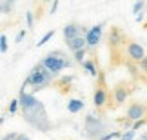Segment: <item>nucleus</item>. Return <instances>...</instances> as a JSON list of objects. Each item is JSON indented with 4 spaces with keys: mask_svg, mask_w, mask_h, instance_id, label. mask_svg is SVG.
Segmentation results:
<instances>
[{
    "mask_svg": "<svg viewBox=\"0 0 147 140\" xmlns=\"http://www.w3.org/2000/svg\"><path fill=\"white\" fill-rule=\"evenodd\" d=\"M18 100H20V111L26 124H29L40 133H47L51 129V120L47 116L44 104L33 93H27L26 89L18 91Z\"/></svg>",
    "mask_w": 147,
    "mask_h": 140,
    "instance_id": "1",
    "label": "nucleus"
},
{
    "mask_svg": "<svg viewBox=\"0 0 147 140\" xmlns=\"http://www.w3.org/2000/svg\"><path fill=\"white\" fill-rule=\"evenodd\" d=\"M53 78H55V75L42 64V60H40V62H38L35 68L31 69V73L27 75L26 80H27V84H29V86H33V95H35L36 91L46 89L49 84L53 82Z\"/></svg>",
    "mask_w": 147,
    "mask_h": 140,
    "instance_id": "2",
    "label": "nucleus"
},
{
    "mask_svg": "<svg viewBox=\"0 0 147 140\" xmlns=\"http://www.w3.org/2000/svg\"><path fill=\"white\" fill-rule=\"evenodd\" d=\"M42 64L46 66V68L53 73V75L56 76L58 75V73L62 71V69H65V68H71L73 66V62L71 60H67V57L62 51H58V49H56V51H51V53H47L46 57L42 58Z\"/></svg>",
    "mask_w": 147,
    "mask_h": 140,
    "instance_id": "3",
    "label": "nucleus"
},
{
    "mask_svg": "<svg viewBox=\"0 0 147 140\" xmlns=\"http://www.w3.org/2000/svg\"><path fill=\"white\" fill-rule=\"evenodd\" d=\"M84 126H86V137L89 140H98L102 135H105V129H107V124L100 116L89 113L84 120Z\"/></svg>",
    "mask_w": 147,
    "mask_h": 140,
    "instance_id": "4",
    "label": "nucleus"
},
{
    "mask_svg": "<svg viewBox=\"0 0 147 140\" xmlns=\"http://www.w3.org/2000/svg\"><path fill=\"white\" fill-rule=\"evenodd\" d=\"M104 26H105V22H100V24H94L93 27H89V31H87V47L89 49H94L100 44L102 40V33H104Z\"/></svg>",
    "mask_w": 147,
    "mask_h": 140,
    "instance_id": "5",
    "label": "nucleus"
},
{
    "mask_svg": "<svg viewBox=\"0 0 147 140\" xmlns=\"http://www.w3.org/2000/svg\"><path fill=\"white\" fill-rule=\"evenodd\" d=\"M87 31H89V29H86L84 26H78V24H67L64 29H62V35H64V40H65V42H69V40H73V38H76V37H80V35L86 37V35H87Z\"/></svg>",
    "mask_w": 147,
    "mask_h": 140,
    "instance_id": "6",
    "label": "nucleus"
},
{
    "mask_svg": "<svg viewBox=\"0 0 147 140\" xmlns=\"http://www.w3.org/2000/svg\"><path fill=\"white\" fill-rule=\"evenodd\" d=\"M127 57L133 60V62H140V60L145 58V51H144V46H140L136 42H131L127 46Z\"/></svg>",
    "mask_w": 147,
    "mask_h": 140,
    "instance_id": "7",
    "label": "nucleus"
},
{
    "mask_svg": "<svg viewBox=\"0 0 147 140\" xmlns=\"http://www.w3.org/2000/svg\"><path fill=\"white\" fill-rule=\"evenodd\" d=\"M127 118H131L133 122H136L140 118H145V108L142 104H138V102L131 104L127 108Z\"/></svg>",
    "mask_w": 147,
    "mask_h": 140,
    "instance_id": "8",
    "label": "nucleus"
},
{
    "mask_svg": "<svg viewBox=\"0 0 147 140\" xmlns=\"http://www.w3.org/2000/svg\"><path fill=\"white\" fill-rule=\"evenodd\" d=\"M107 102V91H105V87L104 86H96V89H94V93H93V104H94V108H104Z\"/></svg>",
    "mask_w": 147,
    "mask_h": 140,
    "instance_id": "9",
    "label": "nucleus"
},
{
    "mask_svg": "<svg viewBox=\"0 0 147 140\" xmlns=\"http://www.w3.org/2000/svg\"><path fill=\"white\" fill-rule=\"evenodd\" d=\"M87 47V38L80 35V37H76V38H73V40L67 42V49H71L73 53L75 51H80V49H86Z\"/></svg>",
    "mask_w": 147,
    "mask_h": 140,
    "instance_id": "10",
    "label": "nucleus"
},
{
    "mask_svg": "<svg viewBox=\"0 0 147 140\" xmlns=\"http://www.w3.org/2000/svg\"><path fill=\"white\" fill-rule=\"evenodd\" d=\"M84 108H86V102H84L82 98H71V100H67V111H69L71 115L80 113Z\"/></svg>",
    "mask_w": 147,
    "mask_h": 140,
    "instance_id": "11",
    "label": "nucleus"
},
{
    "mask_svg": "<svg viewBox=\"0 0 147 140\" xmlns=\"http://www.w3.org/2000/svg\"><path fill=\"white\" fill-rule=\"evenodd\" d=\"M122 40H123V37H122L120 29H118V27H113L111 33H109V46L111 47H118L122 44Z\"/></svg>",
    "mask_w": 147,
    "mask_h": 140,
    "instance_id": "12",
    "label": "nucleus"
},
{
    "mask_svg": "<svg viewBox=\"0 0 147 140\" xmlns=\"http://www.w3.org/2000/svg\"><path fill=\"white\" fill-rule=\"evenodd\" d=\"M127 97H129V91L123 86L115 87V100H116V104H123L127 100Z\"/></svg>",
    "mask_w": 147,
    "mask_h": 140,
    "instance_id": "13",
    "label": "nucleus"
},
{
    "mask_svg": "<svg viewBox=\"0 0 147 140\" xmlns=\"http://www.w3.org/2000/svg\"><path fill=\"white\" fill-rule=\"evenodd\" d=\"M82 68L86 69V73H87V75H91V76H98V75H100V73H98V69H96V66H94V62H93V60H84Z\"/></svg>",
    "mask_w": 147,
    "mask_h": 140,
    "instance_id": "14",
    "label": "nucleus"
},
{
    "mask_svg": "<svg viewBox=\"0 0 147 140\" xmlns=\"http://www.w3.org/2000/svg\"><path fill=\"white\" fill-rule=\"evenodd\" d=\"M18 109H20V100H18V98L11 100V102H9V106H7V111H9V115H16V113H18Z\"/></svg>",
    "mask_w": 147,
    "mask_h": 140,
    "instance_id": "15",
    "label": "nucleus"
},
{
    "mask_svg": "<svg viewBox=\"0 0 147 140\" xmlns=\"http://www.w3.org/2000/svg\"><path fill=\"white\" fill-rule=\"evenodd\" d=\"M15 0H2V15H9L13 11Z\"/></svg>",
    "mask_w": 147,
    "mask_h": 140,
    "instance_id": "16",
    "label": "nucleus"
},
{
    "mask_svg": "<svg viewBox=\"0 0 147 140\" xmlns=\"http://www.w3.org/2000/svg\"><path fill=\"white\" fill-rule=\"evenodd\" d=\"M53 37H55V29H51V31H47L46 35H44V37L40 38V40H38V44H36V46L40 47V46H44V44H47V42H49V40H51Z\"/></svg>",
    "mask_w": 147,
    "mask_h": 140,
    "instance_id": "17",
    "label": "nucleus"
},
{
    "mask_svg": "<svg viewBox=\"0 0 147 140\" xmlns=\"http://www.w3.org/2000/svg\"><path fill=\"white\" fill-rule=\"evenodd\" d=\"M7 37H5V33H2V35H0V53L2 55H5L7 53Z\"/></svg>",
    "mask_w": 147,
    "mask_h": 140,
    "instance_id": "18",
    "label": "nucleus"
},
{
    "mask_svg": "<svg viewBox=\"0 0 147 140\" xmlns=\"http://www.w3.org/2000/svg\"><path fill=\"white\" fill-rule=\"evenodd\" d=\"M120 137H122V131H111V133L102 135L98 140H113V138H120Z\"/></svg>",
    "mask_w": 147,
    "mask_h": 140,
    "instance_id": "19",
    "label": "nucleus"
},
{
    "mask_svg": "<svg viewBox=\"0 0 147 140\" xmlns=\"http://www.w3.org/2000/svg\"><path fill=\"white\" fill-rule=\"evenodd\" d=\"M144 7H145V2H144V0H136V2H134V5H133V15L142 13Z\"/></svg>",
    "mask_w": 147,
    "mask_h": 140,
    "instance_id": "20",
    "label": "nucleus"
},
{
    "mask_svg": "<svg viewBox=\"0 0 147 140\" xmlns=\"http://www.w3.org/2000/svg\"><path fill=\"white\" fill-rule=\"evenodd\" d=\"M134 137H136V131H134V129H127V131L122 133V137L118 140H134Z\"/></svg>",
    "mask_w": 147,
    "mask_h": 140,
    "instance_id": "21",
    "label": "nucleus"
},
{
    "mask_svg": "<svg viewBox=\"0 0 147 140\" xmlns=\"http://www.w3.org/2000/svg\"><path fill=\"white\" fill-rule=\"evenodd\" d=\"M26 26H27V29H31V27L35 26V15H33L31 11L26 13Z\"/></svg>",
    "mask_w": 147,
    "mask_h": 140,
    "instance_id": "22",
    "label": "nucleus"
},
{
    "mask_svg": "<svg viewBox=\"0 0 147 140\" xmlns=\"http://www.w3.org/2000/svg\"><path fill=\"white\" fill-rule=\"evenodd\" d=\"M75 60L78 64H84L86 60V49H80V51H75Z\"/></svg>",
    "mask_w": 147,
    "mask_h": 140,
    "instance_id": "23",
    "label": "nucleus"
},
{
    "mask_svg": "<svg viewBox=\"0 0 147 140\" xmlns=\"http://www.w3.org/2000/svg\"><path fill=\"white\" fill-rule=\"evenodd\" d=\"M73 80H75V76H73V75H69V76H62L58 84H60V86H62V87H65V86H67V87H69V84H71Z\"/></svg>",
    "mask_w": 147,
    "mask_h": 140,
    "instance_id": "24",
    "label": "nucleus"
},
{
    "mask_svg": "<svg viewBox=\"0 0 147 140\" xmlns=\"http://www.w3.org/2000/svg\"><path fill=\"white\" fill-rule=\"evenodd\" d=\"M26 35H27V31H26V29H20L18 33H16V37H15V42H16V44H20V42L26 38Z\"/></svg>",
    "mask_w": 147,
    "mask_h": 140,
    "instance_id": "25",
    "label": "nucleus"
},
{
    "mask_svg": "<svg viewBox=\"0 0 147 140\" xmlns=\"http://www.w3.org/2000/svg\"><path fill=\"white\" fill-rule=\"evenodd\" d=\"M147 124V118H140V120H136V122H133V129L136 131V129H140V127H144Z\"/></svg>",
    "mask_w": 147,
    "mask_h": 140,
    "instance_id": "26",
    "label": "nucleus"
},
{
    "mask_svg": "<svg viewBox=\"0 0 147 140\" xmlns=\"http://www.w3.org/2000/svg\"><path fill=\"white\" fill-rule=\"evenodd\" d=\"M58 4H60V0H53V4H51V9H49V13H51V15H55V13H56V9H58Z\"/></svg>",
    "mask_w": 147,
    "mask_h": 140,
    "instance_id": "27",
    "label": "nucleus"
},
{
    "mask_svg": "<svg viewBox=\"0 0 147 140\" xmlns=\"http://www.w3.org/2000/svg\"><path fill=\"white\" fill-rule=\"evenodd\" d=\"M138 66H140V69H142L144 73H147V57H145L144 60H140V62H138Z\"/></svg>",
    "mask_w": 147,
    "mask_h": 140,
    "instance_id": "28",
    "label": "nucleus"
},
{
    "mask_svg": "<svg viewBox=\"0 0 147 140\" xmlns=\"http://www.w3.org/2000/svg\"><path fill=\"white\" fill-rule=\"evenodd\" d=\"M144 16H145V15H144V11H142V13H138L136 16H134V20H136L138 24H142V22H144Z\"/></svg>",
    "mask_w": 147,
    "mask_h": 140,
    "instance_id": "29",
    "label": "nucleus"
},
{
    "mask_svg": "<svg viewBox=\"0 0 147 140\" xmlns=\"http://www.w3.org/2000/svg\"><path fill=\"white\" fill-rule=\"evenodd\" d=\"M125 66H127V69H129V71H131V73H133V75H136V71H138V69H136V68H134V66H133L131 62H127Z\"/></svg>",
    "mask_w": 147,
    "mask_h": 140,
    "instance_id": "30",
    "label": "nucleus"
},
{
    "mask_svg": "<svg viewBox=\"0 0 147 140\" xmlns=\"http://www.w3.org/2000/svg\"><path fill=\"white\" fill-rule=\"evenodd\" d=\"M7 138H9V140H18V138H20V133H9Z\"/></svg>",
    "mask_w": 147,
    "mask_h": 140,
    "instance_id": "31",
    "label": "nucleus"
},
{
    "mask_svg": "<svg viewBox=\"0 0 147 140\" xmlns=\"http://www.w3.org/2000/svg\"><path fill=\"white\" fill-rule=\"evenodd\" d=\"M18 140H29V137L24 135V133H20V138H18Z\"/></svg>",
    "mask_w": 147,
    "mask_h": 140,
    "instance_id": "32",
    "label": "nucleus"
},
{
    "mask_svg": "<svg viewBox=\"0 0 147 140\" xmlns=\"http://www.w3.org/2000/svg\"><path fill=\"white\" fill-rule=\"evenodd\" d=\"M42 2H44V4H47V2H53V0H42Z\"/></svg>",
    "mask_w": 147,
    "mask_h": 140,
    "instance_id": "33",
    "label": "nucleus"
},
{
    "mask_svg": "<svg viewBox=\"0 0 147 140\" xmlns=\"http://www.w3.org/2000/svg\"><path fill=\"white\" fill-rule=\"evenodd\" d=\"M144 27H145V29H147V22H145V24H144Z\"/></svg>",
    "mask_w": 147,
    "mask_h": 140,
    "instance_id": "34",
    "label": "nucleus"
},
{
    "mask_svg": "<svg viewBox=\"0 0 147 140\" xmlns=\"http://www.w3.org/2000/svg\"><path fill=\"white\" fill-rule=\"evenodd\" d=\"M2 140H9V138H7V137H4V138H2Z\"/></svg>",
    "mask_w": 147,
    "mask_h": 140,
    "instance_id": "35",
    "label": "nucleus"
}]
</instances>
